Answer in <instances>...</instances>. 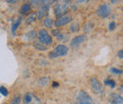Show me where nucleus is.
Wrapping results in <instances>:
<instances>
[{
	"label": "nucleus",
	"instance_id": "obj_1",
	"mask_svg": "<svg viewBox=\"0 0 123 104\" xmlns=\"http://www.w3.org/2000/svg\"><path fill=\"white\" fill-rule=\"evenodd\" d=\"M68 53V47L64 45H58L52 51L49 52L48 56L51 59H55L58 57H62V56H65Z\"/></svg>",
	"mask_w": 123,
	"mask_h": 104
},
{
	"label": "nucleus",
	"instance_id": "obj_2",
	"mask_svg": "<svg viewBox=\"0 0 123 104\" xmlns=\"http://www.w3.org/2000/svg\"><path fill=\"white\" fill-rule=\"evenodd\" d=\"M68 7H69V1H62V2L57 3L54 8L55 15L58 18L64 16V14L68 12Z\"/></svg>",
	"mask_w": 123,
	"mask_h": 104
},
{
	"label": "nucleus",
	"instance_id": "obj_3",
	"mask_svg": "<svg viewBox=\"0 0 123 104\" xmlns=\"http://www.w3.org/2000/svg\"><path fill=\"white\" fill-rule=\"evenodd\" d=\"M89 83H90V86H91L93 92L95 94H97L98 96H103V94H104V88H103L101 82L96 77H93V78L90 79Z\"/></svg>",
	"mask_w": 123,
	"mask_h": 104
},
{
	"label": "nucleus",
	"instance_id": "obj_4",
	"mask_svg": "<svg viewBox=\"0 0 123 104\" xmlns=\"http://www.w3.org/2000/svg\"><path fill=\"white\" fill-rule=\"evenodd\" d=\"M39 42L45 45H50L52 44V38L46 30H40L38 32Z\"/></svg>",
	"mask_w": 123,
	"mask_h": 104
},
{
	"label": "nucleus",
	"instance_id": "obj_5",
	"mask_svg": "<svg viewBox=\"0 0 123 104\" xmlns=\"http://www.w3.org/2000/svg\"><path fill=\"white\" fill-rule=\"evenodd\" d=\"M111 13V8L108 4H102L100 5L97 10V14L101 18H106Z\"/></svg>",
	"mask_w": 123,
	"mask_h": 104
},
{
	"label": "nucleus",
	"instance_id": "obj_6",
	"mask_svg": "<svg viewBox=\"0 0 123 104\" xmlns=\"http://www.w3.org/2000/svg\"><path fill=\"white\" fill-rule=\"evenodd\" d=\"M77 101L80 102H84V103H91L93 104V99L91 98V97L84 91L80 90L79 91L77 94Z\"/></svg>",
	"mask_w": 123,
	"mask_h": 104
},
{
	"label": "nucleus",
	"instance_id": "obj_7",
	"mask_svg": "<svg viewBox=\"0 0 123 104\" xmlns=\"http://www.w3.org/2000/svg\"><path fill=\"white\" fill-rule=\"evenodd\" d=\"M72 21V16L71 15H64L61 18H58L56 21H55V27L58 28V27H62V26H64L68 23H70Z\"/></svg>",
	"mask_w": 123,
	"mask_h": 104
},
{
	"label": "nucleus",
	"instance_id": "obj_8",
	"mask_svg": "<svg viewBox=\"0 0 123 104\" xmlns=\"http://www.w3.org/2000/svg\"><path fill=\"white\" fill-rule=\"evenodd\" d=\"M86 40V36L85 35H78L76 37H74L70 43L71 47H77L80 44H82L84 41Z\"/></svg>",
	"mask_w": 123,
	"mask_h": 104
},
{
	"label": "nucleus",
	"instance_id": "obj_9",
	"mask_svg": "<svg viewBox=\"0 0 123 104\" xmlns=\"http://www.w3.org/2000/svg\"><path fill=\"white\" fill-rule=\"evenodd\" d=\"M109 101L111 104H123V97L117 94H112L109 98Z\"/></svg>",
	"mask_w": 123,
	"mask_h": 104
},
{
	"label": "nucleus",
	"instance_id": "obj_10",
	"mask_svg": "<svg viewBox=\"0 0 123 104\" xmlns=\"http://www.w3.org/2000/svg\"><path fill=\"white\" fill-rule=\"evenodd\" d=\"M35 98H36V97L33 94H31V93H26L24 95L23 100H24V103L25 104H31L33 101V99H35Z\"/></svg>",
	"mask_w": 123,
	"mask_h": 104
},
{
	"label": "nucleus",
	"instance_id": "obj_11",
	"mask_svg": "<svg viewBox=\"0 0 123 104\" xmlns=\"http://www.w3.org/2000/svg\"><path fill=\"white\" fill-rule=\"evenodd\" d=\"M48 11V6H42V8L39 9L37 12V19H42L46 14H47Z\"/></svg>",
	"mask_w": 123,
	"mask_h": 104
},
{
	"label": "nucleus",
	"instance_id": "obj_12",
	"mask_svg": "<svg viewBox=\"0 0 123 104\" xmlns=\"http://www.w3.org/2000/svg\"><path fill=\"white\" fill-rule=\"evenodd\" d=\"M31 4L30 3H24L21 6V8H20V13L21 14H25V13L31 12Z\"/></svg>",
	"mask_w": 123,
	"mask_h": 104
},
{
	"label": "nucleus",
	"instance_id": "obj_13",
	"mask_svg": "<svg viewBox=\"0 0 123 104\" xmlns=\"http://www.w3.org/2000/svg\"><path fill=\"white\" fill-rule=\"evenodd\" d=\"M53 20L51 19V18H46L45 20H44V26L46 27V28H51L52 27V25H53Z\"/></svg>",
	"mask_w": 123,
	"mask_h": 104
},
{
	"label": "nucleus",
	"instance_id": "obj_14",
	"mask_svg": "<svg viewBox=\"0 0 123 104\" xmlns=\"http://www.w3.org/2000/svg\"><path fill=\"white\" fill-rule=\"evenodd\" d=\"M104 83H105V85H110L111 88H115V87H116V82H115L114 80L106 79V80H104Z\"/></svg>",
	"mask_w": 123,
	"mask_h": 104
},
{
	"label": "nucleus",
	"instance_id": "obj_15",
	"mask_svg": "<svg viewBox=\"0 0 123 104\" xmlns=\"http://www.w3.org/2000/svg\"><path fill=\"white\" fill-rule=\"evenodd\" d=\"M20 23H21V18H19L16 22H14V23H12V33H14L15 32L16 29L18 28V26L20 25Z\"/></svg>",
	"mask_w": 123,
	"mask_h": 104
},
{
	"label": "nucleus",
	"instance_id": "obj_16",
	"mask_svg": "<svg viewBox=\"0 0 123 104\" xmlns=\"http://www.w3.org/2000/svg\"><path fill=\"white\" fill-rule=\"evenodd\" d=\"M20 102H21V97H20L19 94H17L15 97L12 98L11 104H20Z\"/></svg>",
	"mask_w": 123,
	"mask_h": 104
},
{
	"label": "nucleus",
	"instance_id": "obj_17",
	"mask_svg": "<svg viewBox=\"0 0 123 104\" xmlns=\"http://www.w3.org/2000/svg\"><path fill=\"white\" fill-rule=\"evenodd\" d=\"M35 17H36V14H35V13H31V14L28 17V19H27L26 22H27L28 24H31V23H32V22L35 20Z\"/></svg>",
	"mask_w": 123,
	"mask_h": 104
},
{
	"label": "nucleus",
	"instance_id": "obj_18",
	"mask_svg": "<svg viewBox=\"0 0 123 104\" xmlns=\"http://www.w3.org/2000/svg\"><path fill=\"white\" fill-rule=\"evenodd\" d=\"M0 93H1V95L4 96V97H7V96L9 95L8 90L6 89V87H4V86H1V87H0Z\"/></svg>",
	"mask_w": 123,
	"mask_h": 104
},
{
	"label": "nucleus",
	"instance_id": "obj_19",
	"mask_svg": "<svg viewBox=\"0 0 123 104\" xmlns=\"http://www.w3.org/2000/svg\"><path fill=\"white\" fill-rule=\"evenodd\" d=\"M110 72H112V73H114V74H117V75H120L123 73L120 69H117V68H115V67H112V68L110 69Z\"/></svg>",
	"mask_w": 123,
	"mask_h": 104
},
{
	"label": "nucleus",
	"instance_id": "obj_20",
	"mask_svg": "<svg viewBox=\"0 0 123 104\" xmlns=\"http://www.w3.org/2000/svg\"><path fill=\"white\" fill-rule=\"evenodd\" d=\"M35 46L39 49V50H46V46H44L42 43L38 42V43H35Z\"/></svg>",
	"mask_w": 123,
	"mask_h": 104
},
{
	"label": "nucleus",
	"instance_id": "obj_21",
	"mask_svg": "<svg viewBox=\"0 0 123 104\" xmlns=\"http://www.w3.org/2000/svg\"><path fill=\"white\" fill-rule=\"evenodd\" d=\"M40 84H42V85H46L47 84V82H48V79L47 78H43V79H40Z\"/></svg>",
	"mask_w": 123,
	"mask_h": 104
},
{
	"label": "nucleus",
	"instance_id": "obj_22",
	"mask_svg": "<svg viewBox=\"0 0 123 104\" xmlns=\"http://www.w3.org/2000/svg\"><path fill=\"white\" fill-rule=\"evenodd\" d=\"M115 28H116V23H115V22H111V23L109 24V30H115Z\"/></svg>",
	"mask_w": 123,
	"mask_h": 104
},
{
	"label": "nucleus",
	"instance_id": "obj_23",
	"mask_svg": "<svg viewBox=\"0 0 123 104\" xmlns=\"http://www.w3.org/2000/svg\"><path fill=\"white\" fill-rule=\"evenodd\" d=\"M117 57L120 58V59H123V48L120 49V50L117 52Z\"/></svg>",
	"mask_w": 123,
	"mask_h": 104
},
{
	"label": "nucleus",
	"instance_id": "obj_24",
	"mask_svg": "<svg viewBox=\"0 0 123 104\" xmlns=\"http://www.w3.org/2000/svg\"><path fill=\"white\" fill-rule=\"evenodd\" d=\"M70 30H71V31H76V30H78V24H74L73 26H71V28H70Z\"/></svg>",
	"mask_w": 123,
	"mask_h": 104
},
{
	"label": "nucleus",
	"instance_id": "obj_25",
	"mask_svg": "<svg viewBox=\"0 0 123 104\" xmlns=\"http://www.w3.org/2000/svg\"><path fill=\"white\" fill-rule=\"evenodd\" d=\"M52 34H53L54 36H59V35H60V32H59L58 30H52Z\"/></svg>",
	"mask_w": 123,
	"mask_h": 104
},
{
	"label": "nucleus",
	"instance_id": "obj_26",
	"mask_svg": "<svg viewBox=\"0 0 123 104\" xmlns=\"http://www.w3.org/2000/svg\"><path fill=\"white\" fill-rule=\"evenodd\" d=\"M52 86H53V87H57V86H59V83L56 82V81H54V82L52 83Z\"/></svg>",
	"mask_w": 123,
	"mask_h": 104
},
{
	"label": "nucleus",
	"instance_id": "obj_27",
	"mask_svg": "<svg viewBox=\"0 0 123 104\" xmlns=\"http://www.w3.org/2000/svg\"><path fill=\"white\" fill-rule=\"evenodd\" d=\"M7 2H8V3H16L17 1H13V0H12V1H11V0H8Z\"/></svg>",
	"mask_w": 123,
	"mask_h": 104
},
{
	"label": "nucleus",
	"instance_id": "obj_28",
	"mask_svg": "<svg viewBox=\"0 0 123 104\" xmlns=\"http://www.w3.org/2000/svg\"><path fill=\"white\" fill-rule=\"evenodd\" d=\"M77 104H91V103H84V102H80V101H77Z\"/></svg>",
	"mask_w": 123,
	"mask_h": 104
},
{
	"label": "nucleus",
	"instance_id": "obj_29",
	"mask_svg": "<svg viewBox=\"0 0 123 104\" xmlns=\"http://www.w3.org/2000/svg\"><path fill=\"white\" fill-rule=\"evenodd\" d=\"M117 1H116V0H112V1H111V3H117Z\"/></svg>",
	"mask_w": 123,
	"mask_h": 104
}]
</instances>
